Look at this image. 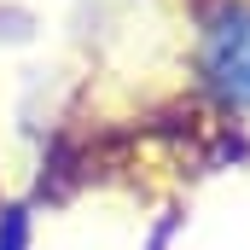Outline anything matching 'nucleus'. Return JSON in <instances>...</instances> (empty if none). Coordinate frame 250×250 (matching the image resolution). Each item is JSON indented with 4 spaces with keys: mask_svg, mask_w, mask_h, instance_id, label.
I'll return each mask as SVG.
<instances>
[{
    "mask_svg": "<svg viewBox=\"0 0 250 250\" xmlns=\"http://www.w3.org/2000/svg\"><path fill=\"white\" fill-rule=\"evenodd\" d=\"M23 245H29V227H23V215L12 209V215L0 221V250H23Z\"/></svg>",
    "mask_w": 250,
    "mask_h": 250,
    "instance_id": "2",
    "label": "nucleus"
},
{
    "mask_svg": "<svg viewBox=\"0 0 250 250\" xmlns=\"http://www.w3.org/2000/svg\"><path fill=\"white\" fill-rule=\"evenodd\" d=\"M198 82L221 111H250V0H221L198 29Z\"/></svg>",
    "mask_w": 250,
    "mask_h": 250,
    "instance_id": "1",
    "label": "nucleus"
}]
</instances>
